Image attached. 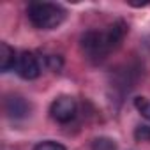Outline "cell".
Instances as JSON below:
<instances>
[{"label": "cell", "instance_id": "5b68a950", "mask_svg": "<svg viewBox=\"0 0 150 150\" xmlns=\"http://www.w3.org/2000/svg\"><path fill=\"white\" fill-rule=\"evenodd\" d=\"M4 108H6V113L11 117V118H25L28 113H30V103L20 96H11L6 99L4 103Z\"/></svg>", "mask_w": 150, "mask_h": 150}, {"label": "cell", "instance_id": "9c48e42d", "mask_svg": "<svg viewBox=\"0 0 150 150\" xmlns=\"http://www.w3.org/2000/svg\"><path fill=\"white\" fill-rule=\"evenodd\" d=\"M134 139L136 141H143V143H148L150 141V125H138L134 129Z\"/></svg>", "mask_w": 150, "mask_h": 150}, {"label": "cell", "instance_id": "7c38bea8", "mask_svg": "<svg viewBox=\"0 0 150 150\" xmlns=\"http://www.w3.org/2000/svg\"><path fill=\"white\" fill-rule=\"evenodd\" d=\"M46 64H48V67H50V69L58 71V69L62 67V58H60V57H57V55H50V57H46Z\"/></svg>", "mask_w": 150, "mask_h": 150}, {"label": "cell", "instance_id": "6da1fadb", "mask_svg": "<svg viewBox=\"0 0 150 150\" xmlns=\"http://www.w3.org/2000/svg\"><path fill=\"white\" fill-rule=\"evenodd\" d=\"M28 18L34 27L42 28V30H51V28H57L64 21L65 11L57 4L32 2L28 6Z\"/></svg>", "mask_w": 150, "mask_h": 150}, {"label": "cell", "instance_id": "30bf717a", "mask_svg": "<svg viewBox=\"0 0 150 150\" xmlns=\"http://www.w3.org/2000/svg\"><path fill=\"white\" fill-rule=\"evenodd\" d=\"M134 106L138 108V111H139L146 120H150V101H148V99H145V97H136V99H134Z\"/></svg>", "mask_w": 150, "mask_h": 150}, {"label": "cell", "instance_id": "ba28073f", "mask_svg": "<svg viewBox=\"0 0 150 150\" xmlns=\"http://www.w3.org/2000/svg\"><path fill=\"white\" fill-rule=\"evenodd\" d=\"M92 150H117V143L108 136H101L92 141Z\"/></svg>", "mask_w": 150, "mask_h": 150}, {"label": "cell", "instance_id": "3957f363", "mask_svg": "<svg viewBox=\"0 0 150 150\" xmlns=\"http://www.w3.org/2000/svg\"><path fill=\"white\" fill-rule=\"evenodd\" d=\"M76 111H78V104L71 96H60L57 97L53 103H51V108H50V113H51V118L60 122V124H67L71 122L74 117H76Z\"/></svg>", "mask_w": 150, "mask_h": 150}, {"label": "cell", "instance_id": "52a82bcc", "mask_svg": "<svg viewBox=\"0 0 150 150\" xmlns=\"http://www.w3.org/2000/svg\"><path fill=\"white\" fill-rule=\"evenodd\" d=\"M106 34H108L110 42H111V48L115 50V48L120 46V42L124 41V37H125V34H127V23L122 21V20H118V21H115V23L106 30Z\"/></svg>", "mask_w": 150, "mask_h": 150}, {"label": "cell", "instance_id": "7a4b0ae2", "mask_svg": "<svg viewBox=\"0 0 150 150\" xmlns=\"http://www.w3.org/2000/svg\"><path fill=\"white\" fill-rule=\"evenodd\" d=\"M81 48H83L85 55L92 60H103L113 50L111 42L108 39V34L97 32V30H90L81 37Z\"/></svg>", "mask_w": 150, "mask_h": 150}, {"label": "cell", "instance_id": "8fae6325", "mask_svg": "<svg viewBox=\"0 0 150 150\" xmlns=\"http://www.w3.org/2000/svg\"><path fill=\"white\" fill-rule=\"evenodd\" d=\"M34 150H65V146L57 141H42V143L35 145Z\"/></svg>", "mask_w": 150, "mask_h": 150}, {"label": "cell", "instance_id": "277c9868", "mask_svg": "<svg viewBox=\"0 0 150 150\" xmlns=\"http://www.w3.org/2000/svg\"><path fill=\"white\" fill-rule=\"evenodd\" d=\"M16 71L23 80H35L41 74V65H39L37 57L34 53H30V51H23L18 57Z\"/></svg>", "mask_w": 150, "mask_h": 150}, {"label": "cell", "instance_id": "8992f818", "mask_svg": "<svg viewBox=\"0 0 150 150\" xmlns=\"http://www.w3.org/2000/svg\"><path fill=\"white\" fill-rule=\"evenodd\" d=\"M16 64H18V57L14 48H11L7 42H2L0 44V69L7 72L13 67H16Z\"/></svg>", "mask_w": 150, "mask_h": 150}]
</instances>
